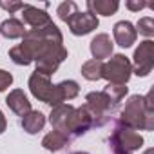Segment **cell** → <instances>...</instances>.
I'll return each mask as SVG.
<instances>
[{"label": "cell", "mask_w": 154, "mask_h": 154, "mask_svg": "<svg viewBox=\"0 0 154 154\" xmlns=\"http://www.w3.org/2000/svg\"><path fill=\"white\" fill-rule=\"evenodd\" d=\"M109 145L114 154H132L143 147V138L138 131L125 127L118 122L109 138Z\"/></svg>", "instance_id": "5b68a950"}, {"label": "cell", "mask_w": 154, "mask_h": 154, "mask_svg": "<svg viewBox=\"0 0 154 154\" xmlns=\"http://www.w3.org/2000/svg\"><path fill=\"white\" fill-rule=\"evenodd\" d=\"M131 76H132V63L125 54L118 53V54H112L107 62H103L102 78H105L107 84L127 85Z\"/></svg>", "instance_id": "8992f818"}, {"label": "cell", "mask_w": 154, "mask_h": 154, "mask_svg": "<svg viewBox=\"0 0 154 154\" xmlns=\"http://www.w3.org/2000/svg\"><path fill=\"white\" fill-rule=\"evenodd\" d=\"M13 84V74L6 69H0V93H4Z\"/></svg>", "instance_id": "603a6c76"}, {"label": "cell", "mask_w": 154, "mask_h": 154, "mask_svg": "<svg viewBox=\"0 0 154 154\" xmlns=\"http://www.w3.org/2000/svg\"><path fill=\"white\" fill-rule=\"evenodd\" d=\"M122 125L131 127L134 131H152L154 129V103H152V91L145 96L132 94L125 107L120 112Z\"/></svg>", "instance_id": "3957f363"}, {"label": "cell", "mask_w": 154, "mask_h": 154, "mask_svg": "<svg viewBox=\"0 0 154 154\" xmlns=\"http://www.w3.org/2000/svg\"><path fill=\"white\" fill-rule=\"evenodd\" d=\"M0 8L6 9L8 13H17V11H22L24 2H6V0H0Z\"/></svg>", "instance_id": "cb8c5ba5"}, {"label": "cell", "mask_w": 154, "mask_h": 154, "mask_svg": "<svg viewBox=\"0 0 154 154\" xmlns=\"http://www.w3.org/2000/svg\"><path fill=\"white\" fill-rule=\"evenodd\" d=\"M71 138L65 134V132H60V131H51L47 132L44 138H42V147L45 150H51V152H60L62 149H65L69 145Z\"/></svg>", "instance_id": "2e32d148"}, {"label": "cell", "mask_w": 154, "mask_h": 154, "mask_svg": "<svg viewBox=\"0 0 154 154\" xmlns=\"http://www.w3.org/2000/svg\"><path fill=\"white\" fill-rule=\"evenodd\" d=\"M65 24L69 26V31L74 36H85V35L93 33L100 26V20H98V17H94V15H91L87 11H84V13L78 11V13H74Z\"/></svg>", "instance_id": "9c48e42d"}, {"label": "cell", "mask_w": 154, "mask_h": 154, "mask_svg": "<svg viewBox=\"0 0 154 154\" xmlns=\"http://www.w3.org/2000/svg\"><path fill=\"white\" fill-rule=\"evenodd\" d=\"M112 35H114V42H116L120 47H123V49L131 47V45L136 42V38H138V33H136V29H134V24L129 22V20H120V22H116L114 27H112Z\"/></svg>", "instance_id": "8fae6325"}, {"label": "cell", "mask_w": 154, "mask_h": 154, "mask_svg": "<svg viewBox=\"0 0 154 154\" xmlns=\"http://www.w3.org/2000/svg\"><path fill=\"white\" fill-rule=\"evenodd\" d=\"M72 154H89V152H82V150H78V152H72Z\"/></svg>", "instance_id": "4316f807"}, {"label": "cell", "mask_w": 154, "mask_h": 154, "mask_svg": "<svg viewBox=\"0 0 154 154\" xmlns=\"http://www.w3.org/2000/svg\"><path fill=\"white\" fill-rule=\"evenodd\" d=\"M125 8L129 11H141L145 8H149V2H143V0H127L125 2Z\"/></svg>", "instance_id": "d4e9b609"}, {"label": "cell", "mask_w": 154, "mask_h": 154, "mask_svg": "<svg viewBox=\"0 0 154 154\" xmlns=\"http://www.w3.org/2000/svg\"><path fill=\"white\" fill-rule=\"evenodd\" d=\"M91 127H93V120H91L89 112L85 111V107L82 105V107H74V111L71 112V116L65 122L63 132L69 138H78V136L85 134Z\"/></svg>", "instance_id": "ba28073f"}, {"label": "cell", "mask_w": 154, "mask_h": 154, "mask_svg": "<svg viewBox=\"0 0 154 154\" xmlns=\"http://www.w3.org/2000/svg\"><path fill=\"white\" fill-rule=\"evenodd\" d=\"M85 111L93 120V127H103L114 114L116 107L103 91H93L85 96Z\"/></svg>", "instance_id": "277c9868"}, {"label": "cell", "mask_w": 154, "mask_h": 154, "mask_svg": "<svg viewBox=\"0 0 154 154\" xmlns=\"http://www.w3.org/2000/svg\"><path fill=\"white\" fill-rule=\"evenodd\" d=\"M102 71H103V62L100 60H87L82 65V76L89 82H98L102 80Z\"/></svg>", "instance_id": "d6986e66"}, {"label": "cell", "mask_w": 154, "mask_h": 154, "mask_svg": "<svg viewBox=\"0 0 154 154\" xmlns=\"http://www.w3.org/2000/svg\"><path fill=\"white\" fill-rule=\"evenodd\" d=\"M45 114L44 112H40V111H29L26 116H22V120H20V125H22V129L27 132V134H36V132H40L44 127H45Z\"/></svg>", "instance_id": "9a60e30c"}, {"label": "cell", "mask_w": 154, "mask_h": 154, "mask_svg": "<svg viewBox=\"0 0 154 154\" xmlns=\"http://www.w3.org/2000/svg\"><path fill=\"white\" fill-rule=\"evenodd\" d=\"M9 58L17 65L35 63V71L47 76L54 74L60 63L67 58L62 31L53 22L38 29H27L22 44L9 49Z\"/></svg>", "instance_id": "6da1fadb"}, {"label": "cell", "mask_w": 154, "mask_h": 154, "mask_svg": "<svg viewBox=\"0 0 154 154\" xmlns=\"http://www.w3.org/2000/svg\"><path fill=\"white\" fill-rule=\"evenodd\" d=\"M6 103H8V107L17 114V116H26L29 111H31V102H29V98L26 96V93L22 91V89H13V91H9V94L6 96Z\"/></svg>", "instance_id": "4fadbf2b"}, {"label": "cell", "mask_w": 154, "mask_h": 154, "mask_svg": "<svg viewBox=\"0 0 154 154\" xmlns=\"http://www.w3.org/2000/svg\"><path fill=\"white\" fill-rule=\"evenodd\" d=\"M103 93L109 96V100H111L114 105H120V102L127 96L129 87H127V85H118V84H107V85L103 87Z\"/></svg>", "instance_id": "ffe728a7"}, {"label": "cell", "mask_w": 154, "mask_h": 154, "mask_svg": "<svg viewBox=\"0 0 154 154\" xmlns=\"http://www.w3.org/2000/svg\"><path fill=\"white\" fill-rule=\"evenodd\" d=\"M26 26H24V22L22 20H18V18H8V20H4L2 24H0V35H2L4 38H8V40H17V38H24V35H26Z\"/></svg>", "instance_id": "ac0fdd59"}, {"label": "cell", "mask_w": 154, "mask_h": 154, "mask_svg": "<svg viewBox=\"0 0 154 154\" xmlns=\"http://www.w3.org/2000/svg\"><path fill=\"white\" fill-rule=\"evenodd\" d=\"M22 22L24 26L27 24L31 29H38V27H44L47 24H51V15L45 11V9H40L36 6H31V4H24L22 8Z\"/></svg>", "instance_id": "30bf717a"}, {"label": "cell", "mask_w": 154, "mask_h": 154, "mask_svg": "<svg viewBox=\"0 0 154 154\" xmlns=\"http://www.w3.org/2000/svg\"><path fill=\"white\" fill-rule=\"evenodd\" d=\"M6 129H8V120H6L4 112L0 111V134H4V132H6Z\"/></svg>", "instance_id": "484cf974"}, {"label": "cell", "mask_w": 154, "mask_h": 154, "mask_svg": "<svg viewBox=\"0 0 154 154\" xmlns=\"http://www.w3.org/2000/svg\"><path fill=\"white\" fill-rule=\"evenodd\" d=\"M131 63H132V72L136 76H149L154 67V42L152 40L140 42V45L134 49Z\"/></svg>", "instance_id": "52a82bcc"}, {"label": "cell", "mask_w": 154, "mask_h": 154, "mask_svg": "<svg viewBox=\"0 0 154 154\" xmlns=\"http://www.w3.org/2000/svg\"><path fill=\"white\" fill-rule=\"evenodd\" d=\"M74 111V107L71 103H58L54 107H51V112H49V122L53 125L54 131H60L63 132V127H65V122L67 118L71 116V112Z\"/></svg>", "instance_id": "5bb4252c"}, {"label": "cell", "mask_w": 154, "mask_h": 154, "mask_svg": "<svg viewBox=\"0 0 154 154\" xmlns=\"http://www.w3.org/2000/svg\"><path fill=\"white\" fill-rule=\"evenodd\" d=\"M74 13H78V6H76V2H72V0H67V2H62L58 8H56V15L62 22H67Z\"/></svg>", "instance_id": "7402d4cb"}, {"label": "cell", "mask_w": 154, "mask_h": 154, "mask_svg": "<svg viewBox=\"0 0 154 154\" xmlns=\"http://www.w3.org/2000/svg\"><path fill=\"white\" fill-rule=\"evenodd\" d=\"M27 85H29L31 94L36 100H40V102H44V103H47L51 107H54L58 103H65L67 100L76 98L78 93H80L78 82H74V80H63V82H60V84L54 85V84H51V76L42 74L38 71L31 72Z\"/></svg>", "instance_id": "7a4b0ae2"}, {"label": "cell", "mask_w": 154, "mask_h": 154, "mask_svg": "<svg viewBox=\"0 0 154 154\" xmlns=\"http://www.w3.org/2000/svg\"><path fill=\"white\" fill-rule=\"evenodd\" d=\"M134 29H136V33L143 35L147 40H150V38L154 36V18H152V17H141V18L136 22Z\"/></svg>", "instance_id": "44dd1931"}, {"label": "cell", "mask_w": 154, "mask_h": 154, "mask_svg": "<svg viewBox=\"0 0 154 154\" xmlns=\"http://www.w3.org/2000/svg\"><path fill=\"white\" fill-rule=\"evenodd\" d=\"M112 47H114V44H112V40H111V36L107 33H98L91 40V44H89V49H91L93 58L94 60H100V62H103L105 58H111L112 56Z\"/></svg>", "instance_id": "7c38bea8"}, {"label": "cell", "mask_w": 154, "mask_h": 154, "mask_svg": "<svg viewBox=\"0 0 154 154\" xmlns=\"http://www.w3.org/2000/svg\"><path fill=\"white\" fill-rule=\"evenodd\" d=\"M85 6H87V13H91L94 17H98V15L111 17L120 8V4L116 2V0H87Z\"/></svg>", "instance_id": "e0dca14e"}]
</instances>
